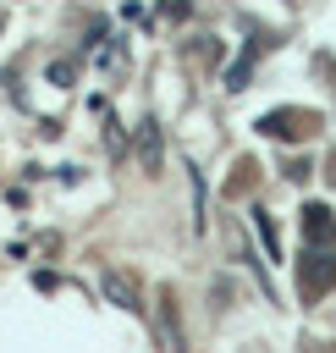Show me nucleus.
<instances>
[{"instance_id":"f257e3e1","label":"nucleus","mask_w":336,"mask_h":353,"mask_svg":"<svg viewBox=\"0 0 336 353\" xmlns=\"http://www.w3.org/2000/svg\"><path fill=\"white\" fill-rule=\"evenodd\" d=\"M336 281V243H308V254H303V265H297V287L314 298V292H325Z\"/></svg>"},{"instance_id":"f03ea898","label":"nucleus","mask_w":336,"mask_h":353,"mask_svg":"<svg viewBox=\"0 0 336 353\" xmlns=\"http://www.w3.org/2000/svg\"><path fill=\"white\" fill-rule=\"evenodd\" d=\"M308 127H319V121L303 110H264L259 116V132H270V138H303Z\"/></svg>"},{"instance_id":"7ed1b4c3","label":"nucleus","mask_w":336,"mask_h":353,"mask_svg":"<svg viewBox=\"0 0 336 353\" xmlns=\"http://www.w3.org/2000/svg\"><path fill=\"white\" fill-rule=\"evenodd\" d=\"M132 143H138V165H143V171H160V121H154V116L138 121Z\"/></svg>"},{"instance_id":"20e7f679","label":"nucleus","mask_w":336,"mask_h":353,"mask_svg":"<svg viewBox=\"0 0 336 353\" xmlns=\"http://www.w3.org/2000/svg\"><path fill=\"white\" fill-rule=\"evenodd\" d=\"M303 243H336V221L325 204H303Z\"/></svg>"},{"instance_id":"39448f33","label":"nucleus","mask_w":336,"mask_h":353,"mask_svg":"<svg viewBox=\"0 0 336 353\" xmlns=\"http://www.w3.org/2000/svg\"><path fill=\"white\" fill-rule=\"evenodd\" d=\"M99 287H105V298H110L116 309H138V292H132V281H127L121 270H105V276H99Z\"/></svg>"},{"instance_id":"423d86ee","label":"nucleus","mask_w":336,"mask_h":353,"mask_svg":"<svg viewBox=\"0 0 336 353\" xmlns=\"http://www.w3.org/2000/svg\"><path fill=\"white\" fill-rule=\"evenodd\" d=\"M253 55H259V44H248L237 61H231V72H226V88H248V72H253Z\"/></svg>"},{"instance_id":"0eeeda50","label":"nucleus","mask_w":336,"mask_h":353,"mask_svg":"<svg viewBox=\"0 0 336 353\" xmlns=\"http://www.w3.org/2000/svg\"><path fill=\"white\" fill-rule=\"evenodd\" d=\"M72 77H77L72 61H50V83H55V88H72Z\"/></svg>"},{"instance_id":"6e6552de","label":"nucleus","mask_w":336,"mask_h":353,"mask_svg":"<svg viewBox=\"0 0 336 353\" xmlns=\"http://www.w3.org/2000/svg\"><path fill=\"white\" fill-rule=\"evenodd\" d=\"M253 226H259V237H264V248H270V259H275V221H270L264 210H253Z\"/></svg>"}]
</instances>
